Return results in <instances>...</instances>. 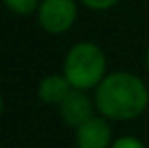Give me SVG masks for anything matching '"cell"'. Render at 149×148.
Masks as SVG:
<instances>
[{"mask_svg":"<svg viewBox=\"0 0 149 148\" xmlns=\"http://www.w3.org/2000/svg\"><path fill=\"white\" fill-rule=\"evenodd\" d=\"M95 104L108 120L128 122L142 114L149 104V91L142 78L132 72L108 74L96 85Z\"/></svg>","mask_w":149,"mask_h":148,"instance_id":"cell-1","label":"cell"},{"mask_svg":"<svg viewBox=\"0 0 149 148\" xmlns=\"http://www.w3.org/2000/svg\"><path fill=\"white\" fill-rule=\"evenodd\" d=\"M106 61L104 51L93 42H79L72 46L66 53L62 74L74 89H91L96 87L106 78Z\"/></svg>","mask_w":149,"mask_h":148,"instance_id":"cell-2","label":"cell"},{"mask_svg":"<svg viewBox=\"0 0 149 148\" xmlns=\"http://www.w3.org/2000/svg\"><path fill=\"white\" fill-rule=\"evenodd\" d=\"M77 19L76 0H44L38 6V23L49 34H62Z\"/></svg>","mask_w":149,"mask_h":148,"instance_id":"cell-3","label":"cell"},{"mask_svg":"<svg viewBox=\"0 0 149 148\" xmlns=\"http://www.w3.org/2000/svg\"><path fill=\"white\" fill-rule=\"evenodd\" d=\"M93 101L89 99V95L81 89H72L68 93L64 101L58 104V112H61L62 122L68 127H74L77 129L79 125H83L87 120H91L93 112H95V106H93Z\"/></svg>","mask_w":149,"mask_h":148,"instance_id":"cell-4","label":"cell"},{"mask_svg":"<svg viewBox=\"0 0 149 148\" xmlns=\"http://www.w3.org/2000/svg\"><path fill=\"white\" fill-rule=\"evenodd\" d=\"M109 142H111V129L106 118L93 116L76 129L77 148H109Z\"/></svg>","mask_w":149,"mask_h":148,"instance_id":"cell-5","label":"cell"},{"mask_svg":"<svg viewBox=\"0 0 149 148\" xmlns=\"http://www.w3.org/2000/svg\"><path fill=\"white\" fill-rule=\"evenodd\" d=\"M72 85L64 74H49L42 78L38 85V97L45 104H61L72 91Z\"/></svg>","mask_w":149,"mask_h":148,"instance_id":"cell-6","label":"cell"},{"mask_svg":"<svg viewBox=\"0 0 149 148\" xmlns=\"http://www.w3.org/2000/svg\"><path fill=\"white\" fill-rule=\"evenodd\" d=\"M4 6L17 15H30L38 10L40 0H2Z\"/></svg>","mask_w":149,"mask_h":148,"instance_id":"cell-7","label":"cell"},{"mask_svg":"<svg viewBox=\"0 0 149 148\" xmlns=\"http://www.w3.org/2000/svg\"><path fill=\"white\" fill-rule=\"evenodd\" d=\"M109 148H146V144L136 137H121V139H117Z\"/></svg>","mask_w":149,"mask_h":148,"instance_id":"cell-8","label":"cell"},{"mask_svg":"<svg viewBox=\"0 0 149 148\" xmlns=\"http://www.w3.org/2000/svg\"><path fill=\"white\" fill-rule=\"evenodd\" d=\"M83 6L91 8V10H109V8H113L115 4H119L121 0H79Z\"/></svg>","mask_w":149,"mask_h":148,"instance_id":"cell-9","label":"cell"},{"mask_svg":"<svg viewBox=\"0 0 149 148\" xmlns=\"http://www.w3.org/2000/svg\"><path fill=\"white\" fill-rule=\"evenodd\" d=\"M146 65H147V70H149V48H147V53H146Z\"/></svg>","mask_w":149,"mask_h":148,"instance_id":"cell-10","label":"cell"},{"mask_svg":"<svg viewBox=\"0 0 149 148\" xmlns=\"http://www.w3.org/2000/svg\"><path fill=\"white\" fill-rule=\"evenodd\" d=\"M2 110H4V101H2V95H0V116H2Z\"/></svg>","mask_w":149,"mask_h":148,"instance_id":"cell-11","label":"cell"}]
</instances>
